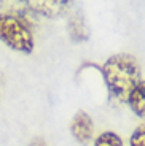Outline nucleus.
Listing matches in <instances>:
<instances>
[{
	"label": "nucleus",
	"mask_w": 145,
	"mask_h": 146,
	"mask_svg": "<svg viewBox=\"0 0 145 146\" xmlns=\"http://www.w3.org/2000/svg\"><path fill=\"white\" fill-rule=\"evenodd\" d=\"M110 99L126 103L128 95L142 80V70L137 59L126 52L113 54L99 67Z\"/></svg>",
	"instance_id": "nucleus-1"
},
{
	"label": "nucleus",
	"mask_w": 145,
	"mask_h": 146,
	"mask_svg": "<svg viewBox=\"0 0 145 146\" xmlns=\"http://www.w3.org/2000/svg\"><path fill=\"white\" fill-rule=\"evenodd\" d=\"M0 41L22 54H32L35 48L32 29L19 16L10 13H0Z\"/></svg>",
	"instance_id": "nucleus-2"
},
{
	"label": "nucleus",
	"mask_w": 145,
	"mask_h": 146,
	"mask_svg": "<svg viewBox=\"0 0 145 146\" xmlns=\"http://www.w3.org/2000/svg\"><path fill=\"white\" fill-rule=\"evenodd\" d=\"M18 2L24 3L32 13L53 19L64 15L70 8L73 0H18Z\"/></svg>",
	"instance_id": "nucleus-3"
},
{
	"label": "nucleus",
	"mask_w": 145,
	"mask_h": 146,
	"mask_svg": "<svg viewBox=\"0 0 145 146\" xmlns=\"http://www.w3.org/2000/svg\"><path fill=\"white\" fill-rule=\"evenodd\" d=\"M70 133L72 137L80 143V145L86 146L93 141L94 138V122H93V117L80 110L77 111L75 116L72 117V122H70Z\"/></svg>",
	"instance_id": "nucleus-4"
},
{
	"label": "nucleus",
	"mask_w": 145,
	"mask_h": 146,
	"mask_svg": "<svg viewBox=\"0 0 145 146\" xmlns=\"http://www.w3.org/2000/svg\"><path fill=\"white\" fill-rule=\"evenodd\" d=\"M67 32H69V38L73 43H83V41L89 40L91 36L89 27H88L85 16L80 11H77L70 16L69 22H67Z\"/></svg>",
	"instance_id": "nucleus-5"
},
{
	"label": "nucleus",
	"mask_w": 145,
	"mask_h": 146,
	"mask_svg": "<svg viewBox=\"0 0 145 146\" xmlns=\"http://www.w3.org/2000/svg\"><path fill=\"white\" fill-rule=\"evenodd\" d=\"M126 105L140 119H145V80H140L131 94L128 95Z\"/></svg>",
	"instance_id": "nucleus-6"
},
{
	"label": "nucleus",
	"mask_w": 145,
	"mask_h": 146,
	"mask_svg": "<svg viewBox=\"0 0 145 146\" xmlns=\"http://www.w3.org/2000/svg\"><path fill=\"white\" fill-rule=\"evenodd\" d=\"M93 146H124V145H123V138L116 132L105 130L96 137Z\"/></svg>",
	"instance_id": "nucleus-7"
},
{
	"label": "nucleus",
	"mask_w": 145,
	"mask_h": 146,
	"mask_svg": "<svg viewBox=\"0 0 145 146\" xmlns=\"http://www.w3.org/2000/svg\"><path fill=\"white\" fill-rule=\"evenodd\" d=\"M129 146H145V122L134 129L129 137Z\"/></svg>",
	"instance_id": "nucleus-8"
},
{
	"label": "nucleus",
	"mask_w": 145,
	"mask_h": 146,
	"mask_svg": "<svg viewBox=\"0 0 145 146\" xmlns=\"http://www.w3.org/2000/svg\"><path fill=\"white\" fill-rule=\"evenodd\" d=\"M29 146H46V141L43 138H34L32 141L29 143Z\"/></svg>",
	"instance_id": "nucleus-9"
},
{
	"label": "nucleus",
	"mask_w": 145,
	"mask_h": 146,
	"mask_svg": "<svg viewBox=\"0 0 145 146\" xmlns=\"http://www.w3.org/2000/svg\"><path fill=\"white\" fill-rule=\"evenodd\" d=\"M2 3H3V0H0V7H2Z\"/></svg>",
	"instance_id": "nucleus-10"
}]
</instances>
